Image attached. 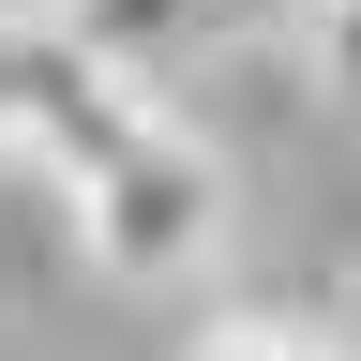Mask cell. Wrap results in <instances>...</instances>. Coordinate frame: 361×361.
Returning a JSON list of instances; mask_svg holds the SVG:
<instances>
[{"mask_svg": "<svg viewBox=\"0 0 361 361\" xmlns=\"http://www.w3.org/2000/svg\"><path fill=\"white\" fill-rule=\"evenodd\" d=\"M151 135H166V106H151L121 61H90L61 16H30V30H16V106H0V151H16L30 180L90 196V180H106V166H135Z\"/></svg>", "mask_w": 361, "mask_h": 361, "instance_id": "cell-1", "label": "cell"}, {"mask_svg": "<svg viewBox=\"0 0 361 361\" xmlns=\"http://www.w3.org/2000/svg\"><path fill=\"white\" fill-rule=\"evenodd\" d=\"M75 241H90L106 286H180V271H211V241H226V166L166 121L135 166H106L75 196Z\"/></svg>", "mask_w": 361, "mask_h": 361, "instance_id": "cell-2", "label": "cell"}, {"mask_svg": "<svg viewBox=\"0 0 361 361\" xmlns=\"http://www.w3.org/2000/svg\"><path fill=\"white\" fill-rule=\"evenodd\" d=\"M61 30L90 45V61H121V75H151L166 45H196V30H211V0H61Z\"/></svg>", "mask_w": 361, "mask_h": 361, "instance_id": "cell-3", "label": "cell"}, {"mask_svg": "<svg viewBox=\"0 0 361 361\" xmlns=\"http://www.w3.org/2000/svg\"><path fill=\"white\" fill-rule=\"evenodd\" d=\"M180 361H346V331H316V316H286V301H241V316H211Z\"/></svg>", "mask_w": 361, "mask_h": 361, "instance_id": "cell-4", "label": "cell"}, {"mask_svg": "<svg viewBox=\"0 0 361 361\" xmlns=\"http://www.w3.org/2000/svg\"><path fill=\"white\" fill-rule=\"evenodd\" d=\"M271 30H331V0H211V45H271Z\"/></svg>", "mask_w": 361, "mask_h": 361, "instance_id": "cell-5", "label": "cell"}, {"mask_svg": "<svg viewBox=\"0 0 361 361\" xmlns=\"http://www.w3.org/2000/svg\"><path fill=\"white\" fill-rule=\"evenodd\" d=\"M316 45H331V75L361 90V0H331V30H316Z\"/></svg>", "mask_w": 361, "mask_h": 361, "instance_id": "cell-6", "label": "cell"}, {"mask_svg": "<svg viewBox=\"0 0 361 361\" xmlns=\"http://www.w3.org/2000/svg\"><path fill=\"white\" fill-rule=\"evenodd\" d=\"M16 30H30V16H0V106H16Z\"/></svg>", "mask_w": 361, "mask_h": 361, "instance_id": "cell-7", "label": "cell"}, {"mask_svg": "<svg viewBox=\"0 0 361 361\" xmlns=\"http://www.w3.org/2000/svg\"><path fill=\"white\" fill-rule=\"evenodd\" d=\"M0 16H61V0H0Z\"/></svg>", "mask_w": 361, "mask_h": 361, "instance_id": "cell-8", "label": "cell"}, {"mask_svg": "<svg viewBox=\"0 0 361 361\" xmlns=\"http://www.w3.org/2000/svg\"><path fill=\"white\" fill-rule=\"evenodd\" d=\"M346 361H361V331H346Z\"/></svg>", "mask_w": 361, "mask_h": 361, "instance_id": "cell-9", "label": "cell"}]
</instances>
